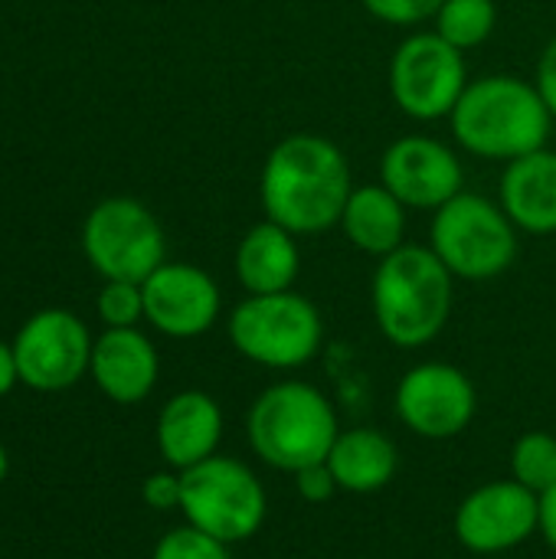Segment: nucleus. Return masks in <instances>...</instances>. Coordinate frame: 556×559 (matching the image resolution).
Instances as JSON below:
<instances>
[{
  "mask_svg": "<svg viewBox=\"0 0 556 559\" xmlns=\"http://www.w3.org/2000/svg\"><path fill=\"white\" fill-rule=\"evenodd\" d=\"M351 193L354 180L344 151L315 131L282 138L262 164L259 200L265 219L292 236H318L341 226Z\"/></svg>",
  "mask_w": 556,
  "mask_h": 559,
  "instance_id": "1",
  "label": "nucleus"
},
{
  "mask_svg": "<svg viewBox=\"0 0 556 559\" xmlns=\"http://www.w3.org/2000/svg\"><path fill=\"white\" fill-rule=\"evenodd\" d=\"M456 141L482 160H518L547 147L554 115L534 82L521 75H482L469 82L449 115Z\"/></svg>",
  "mask_w": 556,
  "mask_h": 559,
  "instance_id": "2",
  "label": "nucleus"
},
{
  "mask_svg": "<svg viewBox=\"0 0 556 559\" xmlns=\"http://www.w3.org/2000/svg\"><path fill=\"white\" fill-rule=\"evenodd\" d=\"M456 275L429 246H400L377 262L370 308L380 334L403 350L433 344L452 314Z\"/></svg>",
  "mask_w": 556,
  "mask_h": 559,
  "instance_id": "3",
  "label": "nucleus"
},
{
  "mask_svg": "<svg viewBox=\"0 0 556 559\" xmlns=\"http://www.w3.org/2000/svg\"><path fill=\"white\" fill-rule=\"evenodd\" d=\"M252 452L275 472H301L328 462L341 436L334 403L311 383L282 380L256 396L246 416Z\"/></svg>",
  "mask_w": 556,
  "mask_h": 559,
  "instance_id": "4",
  "label": "nucleus"
},
{
  "mask_svg": "<svg viewBox=\"0 0 556 559\" xmlns=\"http://www.w3.org/2000/svg\"><path fill=\"white\" fill-rule=\"evenodd\" d=\"M518 226L501 203L482 193H459L433 213L429 249L442 265L465 282L505 275L518 259Z\"/></svg>",
  "mask_w": 556,
  "mask_h": 559,
  "instance_id": "5",
  "label": "nucleus"
},
{
  "mask_svg": "<svg viewBox=\"0 0 556 559\" xmlns=\"http://www.w3.org/2000/svg\"><path fill=\"white\" fill-rule=\"evenodd\" d=\"M226 331L236 354L269 370H298L324 344V321L298 292L246 295L233 308Z\"/></svg>",
  "mask_w": 556,
  "mask_h": 559,
  "instance_id": "6",
  "label": "nucleus"
},
{
  "mask_svg": "<svg viewBox=\"0 0 556 559\" xmlns=\"http://www.w3.org/2000/svg\"><path fill=\"white\" fill-rule=\"evenodd\" d=\"M180 514L197 531L233 547L262 531L269 498L259 475L246 462L216 452L180 472Z\"/></svg>",
  "mask_w": 556,
  "mask_h": 559,
  "instance_id": "7",
  "label": "nucleus"
},
{
  "mask_svg": "<svg viewBox=\"0 0 556 559\" xmlns=\"http://www.w3.org/2000/svg\"><path fill=\"white\" fill-rule=\"evenodd\" d=\"M82 249L88 265L105 282H144L164 265V229L154 213L131 200H102L82 226Z\"/></svg>",
  "mask_w": 556,
  "mask_h": 559,
  "instance_id": "8",
  "label": "nucleus"
},
{
  "mask_svg": "<svg viewBox=\"0 0 556 559\" xmlns=\"http://www.w3.org/2000/svg\"><path fill=\"white\" fill-rule=\"evenodd\" d=\"M469 88L465 52L446 43L436 29L406 36L390 59L393 105L413 121L449 118Z\"/></svg>",
  "mask_w": 556,
  "mask_h": 559,
  "instance_id": "9",
  "label": "nucleus"
},
{
  "mask_svg": "<svg viewBox=\"0 0 556 559\" xmlns=\"http://www.w3.org/2000/svg\"><path fill=\"white\" fill-rule=\"evenodd\" d=\"M92 334L88 328L62 311H36L13 337L20 383L36 393H62L75 386L92 364Z\"/></svg>",
  "mask_w": 556,
  "mask_h": 559,
  "instance_id": "10",
  "label": "nucleus"
},
{
  "mask_svg": "<svg viewBox=\"0 0 556 559\" xmlns=\"http://www.w3.org/2000/svg\"><path fill=\"white\" fill-rule=\"evenodd\" d=\"M400 423L419 439H456L478 413V393L465 370L429 360L403 373L393 396Z\"/></svg>",
  "mask_w": 556,
  "mask_h": 559,
  "instance_id": "11",
  "label": "nucleus"
},
{
  "mask_svg": "<svg viewBox=\"0 0 556 559\" xmlns=\"http://www.w3.org/2000/svg\"><path fill=\"white\" fill-rule=\"evenodd\" d=\"M452 527L459 544L478 557L508 554L541 531V498L514 478L488 481L465 495Z\"/></svg>",
  "mask_w": 556,
  "mask_h": 559,
  "instance_id": "12",
  "label": "nucleus"
},
{
  "mask_svg": "<svg viewBox=\"0 0 556 559\" xmlns=\"http://www.w3.org/2000/svg\"><path fill=\"white\" fill-rule=\"evenodd\" d=\"M380 183L406 210H439L462 193L465 170L456 151L429 134L397 138L380 157Z\"/></svg>",
  "mask_w": 556,
  "mask_h": 559,
  "instance_id": "13",
  "label": "nucleus"
},
{
  "mask_svg": "<svg viewBox=\"0 0 556 559\" xmlns=\"http://www.w3.org/2000/svg\"><path fill=\"white\" fill-rule=\"evenodd\" d=\"M141 292L147 324L174 341L206 334L223 308V295L213 275L190 262H164L141 282Z\"/></svg>",
  "mask_w": 556,
  "mask_h": 559,
  "instance_id": "14",
  "label": "nucleus"
},
{
  "mask_svg": "<svg viewBox=\"0 0 556 559\" xmlns=\"http://www.w3.org/2000/svg\"><path fill=\"white\" fill-rule=\"evenodd\" d=\"M88 373L95 386L118 406L144 403L161 377L157 347L138 328H108L92 344Z\"/></svg>",
  "mask_w": 556,
  "mask_h": 559,
  "instance_id": "15",
  "label": "nucleus"
},
{
  "mask_svg": "<svg viewBox=\"0 0 556 559\" xmlns=\"http://www.w3.org/2000/svg\"><path fill=\"white\" fill-rule=\"evenodd\" d=\"M223 429L220 403L203 390H184L170 396L157 416V452L174 472H187L216 455Z\"/></svg>",
  "mask_w": 556,
  "mask_h": 559,
  "instance_id": "16",
  "label": "nucleus"
},
{
  "mask_svg": "<svg viewBox=\"0 0 556 559\" xmlns=\"http://www.w3.org/2000/svg\"><path fill=\"white\" fill-rule=\"evenodd\" d=\"M501 210L528 236L556 233V151H534L505 164Z\"/></svg>",
  "mask_w": 556,
  "mask_h": 559,
  "instance_id": "17",
  "label": "nucleus"
},
{
  "mask_svg": "<svg viewBox=\"0 0 556 559\" xmlns=\"http://www.w3.org/2000/svg\"><path fill=\"white\" fill-rule=\"evenodd\" d=\"M301 272L298 236L285 226L262 219L256 223L236 246V278L246 295H275L292 292Z\"/></svg>",
  "mask_w": 556,
  "mask_h": 559,
  "instance_id": "18",
  "label": "nucleus"
},
{
  "mask_svg": "<svg viewBox=\"0 0 556 559\" xmlns=\"http://www.w3.org/2000/svg\"><path fill=\"white\" fill-rule=\"evenodd\" d=\"M328 468L341 491L374 495L393 481L400 468V452L393 439L377 429H347L331 445Z\"/></svg>",
  "mask_w": 556,
  "mask_h": 559,
  "instance_id": "19",
  "label": "nucleus"
},
{
  "mask_svg": "<svg viewBox=\"0 0 556 559\" xmlns=\"http://www.w3.org/2000/svg\"><path fill=\"white\" fill-rule=\"evenodd\" d=\"M406 213L410 210L383 183H367V187H354L341 216V229L354 249L383 259L403 246Z\"/></svg>",
  "mask_w": 556,
  "mask_h": 559,
  "instance_id": "20",
  "label": "nucleus"
},
{
  "mask_svg": "<svg viewBox=\"0 0 556 559\" xmlns=\"http://www.w3.org/2000/svg\"><path fill=\"white\" fill-rule=\"evenodd\" d=\"M433 20H436L433 29L446 43L469 52V49L482 46L495 33L498 7H495V0H446Z\"/></svg>",
  "mask_w": 556,
  "mask_h": 559,
  "instance_id": "21",
  "label": "nucleus"
},
{
  "mask_svg": "<svg viewBox=\"0 0 556 559\" xmlns=\"http://www.w3.org/2000/svg\"><path fill=\"white\" fill-rule=\"evenodd\" d=\"M511 478L537 498L556 485V439L551 432H524L511 445Z\"/></svg>",
  "mask_w": 556,
  "mask_h": 559,
  "instance_id": "22",
  "label": "nucleus"
},
{
  "mask_svg": "<svg viewBox=\"0 0 556 559\" xmlns=\"http://www.w3.org/2000/svg\"><path fill=\"white\" fill-rule=\"evenodd\" d=\"M151 559H229V544L197 531L193 524H184L157 540Z\"/></svg>",
  "mask_w": 556,
  "mask_h": 559,
  "instance_id": "23",
  "label": "nucleus"
},
{
  "mask_svg": "<svg viewBox=\"0 0 556 559\" xmlns=\"http://www.w3.org/2000/svg\"><path fill=\"white\" fill-rule=\"evenodd\" d=\"M95 305L108 328H134L144 318V292L138 282H105Z\"/></svg>",
  "mask_w": 556,
  "mask_h": 559,
  "instance_id": "24",
  "label": "nucleus"
},
{
  "mask_svg": "<svg viewBox=\"0 0 556 559\" xmlns=\"http://www.w3.org/2000/svg\"><path fill=\"white\" fill-rule=\"evenodd\" d=\"M360 3L380 23H390V26H416V23L436 16L446 0H360Z\"/></svg>",
  "mask_w": 556,
  "mask_h": 559,
  "instance_id": "25",
  "label": "nucleus"
},
{
  "mask_svg": "<svg viewBox=\"0 0 556 559\" xmlns=\"http://www.w3.org/2000/svg\"><path fill=\"white\" fill-rule=\"evenodd\" d=\"M141 501L151 511H180V472H154L141 485Z\"/></svg>",
  "mask_w": 556,
  "mask_h": 559,
  "instance_id": "26",
  "label": "nucleus"
},
{
  "mask_svg": "<svg viewBox=\"0 0 556 559\" xmlns=\"http://www.w3.org/2000/svg\"><path fill=\"white\" fill-rule=\"evenodd\" d=\"M295 488L308 504H324L341 491L331 468H328V462H318V465H308V468L295 472Z\"/></svg>",
  "mask_w": 556,
  "mask_h": 559,
  "instance_id": "27",
  "label": "nucleus"
},
{
  "mask_svg": "<svg viewBox=\"0 0 556 559\" xmlns=\"http://www.w3.org/2000/svg\"><path fill=\"white\" fill-rule=\"evenodd\" d=\"M534 85L547 105V111L554 115L556 121V36L544 46L541 59H537V75H534Z\"/></svg>",
  "mask_w": 556,
  "mask_h": 559,
  "instance_id": "28",
  "label": "nucleus"
},
{
  "mask_svg": "<svg viewBox=\"0 0 556 559\" xmlns=\"http://www.w3.org/2000/svg\"><path fill=\"white\" fill-rule=\"evenodd\" d=\"M16 383H20V370H16L13 344H3L0 341V396H7Z\"/></svg>",
  "mask_w": 556,
  "mask_h": 559,
  "instance_id": "29",
  "label": "nucleus"
},
{
  "mask_svg": "<svg viewBox=\"0 0 556 559\" xmlns=\"http://www.w3.org/2000/svg\"><path fill=\"white\" fill-rule=\"evenodd\" d=\"M541 534L556 554V485L547 495H541Z\"/></svg>",
  "mask_w": 556,
  "mask_h": 559,
  "instance_id": "30",
  "label": "nucleus"
},
{
  "mask_svg": "<svg viewBox=\"0 0 556 559\" xmlns=\"http://www.w3.org/2000/svg\"><path fill=\"white\" fill-rule=\"evenodd\" d=\"M7 472H10V455H7V449H3V442H0V485H3V478H7Z\"/></svg>",
  "mask_w": 556,
  "mask_h": 559,
  "instance_id": "31",
  "label": "nucleus"
}]
</instances>
